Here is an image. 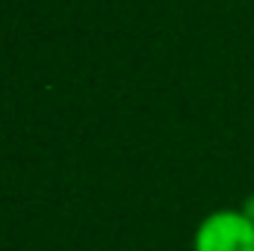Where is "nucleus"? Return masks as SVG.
<instances>
[{"label":"nucleus","instance_id":"nucleus-2","mask_svg":"<svg viewBox=\"0 0 254 251\" xmlns=\"http://www.w3.org/2000/svg\"><path fill=\"white\" fill-rule=\"evenodd\" d=\"M240 210H243V213H246V216H249V219L254 222V192L249 195V198H246V201H243V207H240Z\"/></svg>","mask_w":254,"mask_h":251},{"label":"nucleus","instance_id":"nucleus-1","mask_svg":"<svg viewBox=\"0 0 254 251\" xmlns=\"http://www.w3.org/2000/svg\"><path fill=\"white\" fill-rule=\"evenodd\" d=\"M192 251H254V222L234 207L213 210L198 222Z\"/></svg>","mask_w":254,"mask_h":251}]
</instances>
